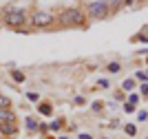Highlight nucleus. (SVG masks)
Listing matches in <instances>:
<instances>
[{
    "label": "nucleus",
    "mask_w": 148,
    "mask_h": 139,
    "mask_svg": "<svg viewBox=\"0 0 148 139\" xmlns=\"http://www.w3.org/2000/svg\"><path fill=\"white\" fill-rule=\"evenodd\" d=\"M51 20H53L51 13H44V11L33 13V24H36V27H47V24H51Z\"/></svg>",
    "instance_id": "obj_4"
},
{
    "label": "nucleus",
    "mask_w": 148,
    "mask_h": 139,
    "mask_svg": "<svg viewBox=\"0 0 148 139\" xmlns=\"http://www.w3.org/2000/svg\"><path fill=\"white\" fill-rule=\"evenodd\" d=\"M40 110H42V113H47V115H49V113H51V106H49V104H42V106H40Z\"/></svg>",
    "instance_id": "obj_14"
},
{
    "label": "nucleus",
    "mask_w": 148,
    "mask_h": 139,
    "mask_svg": "<svg viewBox=\"0 0 148 139\" xmlns=\"http://www.w3.org/2000/svg\"><path fill=\"white\" fill-rule=\"evenodd\" d=\"M104 2H106V7H108V11H115V9L122 7L124 0H104Z\"/></svg>",
    "instance_id": "obj_6"
},
{
    "label": "nucleus",
    "mask_w": 148,
    "mask_h": 139,
    "mask_svg": "<svg viewBox=\"0 0 148 139\" xmlns=\"http://www.w3.org/2000/svg\"><path fill=\"white\" fill-rule=\"evenodd\" d=\"M0 121H13V113L9 108H0Z\"/></svg>",
    "instance_id": "obj_5"
},
{
    "label": "nucleus",
    "mask_w": 148,
    "mask_h": 139,
    "mask_svg": "<svg viewBox=\"0 0 148 139\" xmlns=\"http://www.w3.org/2000/svg\"><path fill=\"white\" fill-rule=\"evenodd\" d=\"M108 71H111V73H117V71H119V64H117V62H113V64H108Z\"/></svg>",
    "instance_id": "obj_12"
},
{
    "label": "nucleus",
    "mask_w": 148,
    "mask_h": 139,
    "mask_svg": "<svg viewBox=\"0 0 148 139\" xmlns=\"http://www.w3.org/2000/svg\"><path fill=\"white\" fill-rule=\"evenodd\" d=\"M88 13H91L93 18H104V16H108V7H106L104 0H95V2H91L88 5Z\"/></svg>",
    "instance_id": "obj_2"
},
{
    "label": "nucleus",
    "mask_w": 148,
    "mask_h": 139,
    "mask_svg": "<svg viewBox=\"0 0 148 139\" xmlns=\"http://www.w3.org/2000/svg\"><path fill=\"white\" fill-rule=\"evenodd\" d=\"M27 128H29V130H36V128H38L36 119H31V117H27Z\"/></svg>",
    "instance_id": "obj_8"
},
{
    "label": "nucleus",
    "mask_w": 148,
    "mask_h": 139,
    "mask_svg": "<svg viewBox=\"0 0 148 139\" xmlns=\"http://www.w3.org/2000/svg\"><path fill=\"white\" fill-rule=\"evenodd\" d=\"M11 75H13V79H18V82H22V79H25V75H22L20 71H13Z\"/></svg>",
    "instance_id": "obj_11"
},
{
    "label": "nucleus",
    "mask_w": 148,
    "mask_h": 139,
    "mask_svg": "<svg viewBox=\"0 0 148 139\" xmlns=\"http://www.w3.org/2000/svg\"><path fill=\"white\" fill-rule=\"evenodd\" d=\"M82 139H91V137H88V135H82Z\"/></svg>",
    "instance_id": "obj_15"
},
{
    "label": "nucleus",
    "mask_w": 148,
    "mask_h": 139,
    "mask_svg": "<svg viewBox=\"0 0 148 139\" xmlns=\"http://www.w3.org/2000/svg\"><path fill=\"white\" fill-rule=\"evenodd\" d=\"M62 22L64 24H82L84 22V16H82L80 9H66L62 13Z\"/></svg>",
    "instance_id": "obj_1"
},
{
    "label": "nucleus",
    "mask_w": 148,
    "mask_h": 139,
    "mask_svg": "<svg viewBox=\"0 0 148 139\" xmlns=\"http://www.w3.org/2000/svg\"><path fill=\"white\" fill-rule=\"evenodd\" d=\"M124 91H130V88H133V86H135V82H133V79H126V82H124Z\"/></svg>",
    "instance_id": "obj_10"
},
{
    "label": "nucleus",
    "mask_w": 148,
    "mask_h": 139,
    "mask_svg": "<svg viewBox=\"0 0 148 139\" xmlns=\"http://www.w3.org/2000/svg\"><path fill=\"white\" fill-rule=\"evenodd\" d=\"M5 20H7V24H9V27H20V24L27 20V16H25V11L16 9V11H9V13H7Z\"/></svg>",
    "instance_id": "obj_3"
},
{
    "label": "nucleus",
    "mask_w": 148,
    "mask_h": 139,
    "mask_svg": "<svg viewBox=\"0 0 148 139\" xmlns=\"http://www.w3.org/2000/svg\"><path fill=\"white\" fill-rule=\"evenodd\" d=\"M126 133H128V135H135V133H137V128L133 126V124H128V126H126Z\"/></svg>",
    "instance_id": "obj_13"
},
{
    "label": "nucleus",
    "mask_w": 148,
    "mask_h": 139,
    "mask_svg": "<svg viewBox=\"0 0 148 139\" xmlns=\"http://www.w3.org/2000/svg\"><path fill=\"white\" fill-rule=\"evenodd\" d=\"M13 130H16V128H13V124H11V121H9V124H2V133H5V135L13 133Z\"/></svg>",
    "instance_id": "obj_7"
},
{
    "label": "nucleus",
    "mask_w": 148,
    "mask_h": 139,
    "mask_svg": "<svg viewBox=\"0 0 148 139\" xmlns=\"http://www.w3.org/2000/svg\"><path fill=\"white\" fill-rule=\"evenodd\" d=\"M146 31H148V29H146Z\"/></svg>",
    "instance_id": "obj_16"
},
{
    "label": "nucleus",
    "mask_w": 148,
    "mask_h": 139,
    "mask_svg": "<svg viewBox=\"0 0 148 139\" xmlns=\"http://www.w3.org/2000/svg\"><path fill=\"white\" fill-rule=\"evenodd\" d=\"M0 108H9V99H7L2 93H0Z\"/></svg>",
    "instance_id": "obj_9"
}]
</instances>
